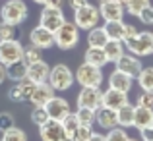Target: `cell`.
I'll return each mask as SVG.
<instances>
[{"label": "cell", "instance_id": "1", "mask_svg": "<svg viewBox=\"0 0 153 141\" xmlns=\"http://www.w3.org/2000/svg\"><path fill=\"white\" fill-rule=\"evenodd\" d=\"M29 16V8H27L25 0H6L2 4V10H0V18L2 21L12 23V25H19L23 23Z\"/></svg>", "mask_w": 153, "mask_h": 141}, {"label": "cell", "instance_id": "2", "mask_svg": "<svg viewBox=\"0 0 153 141\" xmlns=\"http://www.w3.org/2000/svg\"><path fill=\"white\" fill-rule=\"evenodd\" d=\"M79 43V27L74 21H64L54 31V45L62 50H70Z\"/></svg>", "mask_w": 153, "mask_h": 141}, {"label": "cell", "instance_id": "3", "mask_svg": "<svg viewBox=\"0 0 153 141\" xmlns=\"http://www.w3.org/2000/svg\"><path fill=\"white\" fill-rule=\"evenodd\" d=\"M101 21V14H99V8L93 6V4H83V6L76 8L74 10V23L83 31H89L93 27L99 25Z\"/></svg>", "mask_w": 153, "mask_h": 141}, {"label": "cell", "instance_id": "4", "mask_svg": "<svg viewBox=\"0 0 153 141\" xmlns=\"http://www.w3.org/2000/svg\"><path fill=\"white\" fill-rule=\"evenodd\" d=\"M124 47H126V50L130 54L138 56V58L149 56V54H153V33H149V31H138V35L124 41Z\"/></svg>", "mask_w": 153, "mask_h": 141}, {"label": "cell", "instance_id": "5", "mask_svg": "<svg viewBox=\"0 0 153 141\" xmlns=\"http://www.w3.org/2000/svg\"><path fill=\"white\" fill-rule=\"evenodd\" d=\"M74 81H76L74 72H72L66 64H56L54 68H51L49 85L54 91H68L72 85H74Z\"/></svg>", "mask_w": 153, "mask_h": 141}, {"label": "cell", "instance_id": "6", "mask_svg": "<svg viewBox=\"0 0 153 141\" xmlns=\"http://www.w3.org/2000/svg\"><path fill=\"white\" fill-rule=\"evenodd\" d=\"M74 78H76V81H78L82 87H101V83H103V72H101V68L91 66V64L83 62L82 66H78Z\"/></svg>", "mask_w": 153, "mask_h": 141}, {"label": "cell", "instance_id": "7", "mask_svg": "<svg viewBox=\"0 0 153 141\" xmlns=\"http://www.w3.org/2000/svg\"><path fill=\"white\" fill-rule=\"evenodd\" d=\"M19 60H23V45L18 39L0 41V64L2 66H10Z\"/></svg>", "mask_w": 153, "mask_h": 141}, {"label": "cell", "instance_id": "8", "mask_svg": "<svg viewBox=\"0 0 153 141\" xmlns=\"http://www.w3.org/2000/svg\"><path fill=\"white\" fill-rule=\"evenodd\" d=\"M76 100H78V108L97 110L99 106H103V91L99 87H82Z\"/></svg>", "mask_w": 153, "mask_h": 141}, {"label": "cell", "instance_id": "9", "mask_svg": "<svg viewBox=\"0 0 153 141\" xmlns=\"http://www.w3.org/2000/svg\"><path fill=\"white\" fill-rule=\"evenodd\" d=\"M66 21L64 18V12L62 8H51V6H45L41 12V19H39V25H43L45 29H49L51 33H54L62 23Z\"/></svg>", "mask_w": 153, "mask_h": 141}, {"label": "cell", "instance_id": "10", "mask_svg": "<svg viewBox=\"0 0 153 141\" xmlns=\"http://www.w3.org/2000/svg\"><path fill=\"white\" fill-rule=\"evenodd\" d=\"M45 110H47V114H49L51 120L62 122V120L72 112V108H70V103H68L66 99H62V97H56V95H54V97L49 100V103L45 104Z\"/></svg>", "mask_w": 153, "mask_h": 141}, {"label": "cell", "instance_id": "11", "mask_svg": "<svg viewBox=\"0 0 153 141\" xmlns=\"http://www.w3.org/2000/svg\"><path fill=\"white\" fill-rule=\"evenodd\" d=\"M39 135H41V141H68L62 122H56V120H49L43 124L39 128Z\"/></svg>", "mask_w": 153, "mask_h": 141}, {"label": "cell", "instance_id": "12", "mask_svg": "<svg viewBox=\"0 0 153 141\" xmlns=\"http://www.w3.org/2000/svg\"><path fill=\"white\" fill-rule=\"evenodd\" d=\"M33 89H35V83L25 78L23 81L14 83V85L8 89V97H10V100H14V103H25V100L31 99Z\"/></svg>", "mask_w": 153, "mask_h": 141}, {"label": "cell", "instance_id": "13", "mask_svg": "<svg viewBox=\"0 0 153 141\" xmlns=\"http://www.w3.org/2000/svg\"><path fill=\"white\" fill-rule=\"evenodd\" d=\"M114 64H116V70H120V72H124V74H128L130 78H138V74L142 72V68H143L138 56L130 54V52H124V54L120 56V58L116 60Z\"/></svg>", "mask_w": 153, "mask_h": 141}, {"label": "cell", "instance_id": "14", "mask_svg": "<svg viewBox=\"0 0 153 141\" xmlns=\"http://www.w3.org/2000/svg\"><path fill=\"white\" fill-rule=\"evenodd\" d=\"M29 43L35 45L37 48H41V50L51 48L54 45V33H51V31L45 29L43 25H37V27H33L31 33H29Z\"/></svg>", "mask_w": 153, "mask_h": 141}, {"label": "cell", "instance_id": "15", "mask_svg": "<svg viewBox=\"0 0 153 141\" xmlns=\"http://www.w3.org/2000/svg\"><path fill=\"white\" fill-rule=\"evenodd\" d=\"M99 14H101V19H105V21H122L124 4L116 2V0L103 2L101 6H99Z\"/></svg>", "mask_w": 153, "mask_h": 141}, {"label": "cell", "instance_id": "16", "mask_svg": "<svg viewBox=\"0 0 153 141\" xmlns=\"http://www.w3.org/2000/svg\"><path fill=\"white\" fill-rule=\"evenodd\" d=\"M49 74H51V68L45 60H39V62H33L27 66V79L33 81L35 85L49 81Z\"/></svg>", "mask_w": 153, "mask_h": 141}, {"label": "cell", "instance_id": "17", "mask_svg": "<svg viewBox=\"0 0 153 141\" xmlns=\"http://www.w3.org/2000/svg\"><path fill=\"white\" fill-rule=\"evenodd\" d=\"M124 104H128V93H122V91L112 89V87H108L107 91H103V106L118 110Z\"/></svg>", "mask_w": 153, "mask_h": 141}, {"label": "cell", "instance_id": "18", "mask_svg": "<svg viewBox=\"0 0 153 141\" xmlns=\"http://www.w3.org/2000/svg\"><path fill=\"white\" fill-rule=\"evenodd\" d=\"M108 87L118 89V91H122V93H130L132 87H134V78H130L128 74H124V72H120V70H114L108 75Z\"/></svg>", "mask_w": 153, "mask_h": 141}, {"label": "cell", "instance_id": "19", "mask_svg": "<svg viewBox=\"0 0 153 141\" xmlns=\"http://www.w3.org/2000/svg\"><path fill=\"white\" fill-rule=\"evenodd\" d=\"M52 97H54V89L49 85V81L37 83L35 89H33V95H31V99H29V103L33 104V106H45Z\"/></svg>", "mask_w": 153, "mask_h": 141}, {"label": "cell", "instance_id": "20", "mask_svg": "<svg viewBox=\"0 0 153 141\" xmlns=\"http://www.w3.org/2000/svg\"><path fill=\"white\" fill-rule=\"evenodd\" d=\"M95 122L99 124L105 130H112V128L118 126V116H116V110L107 106H99L95 110Z\"/></svg>", "mask_w": 153, "mask_h": 141}, {"label": "cell", "instance_id": "21", "mask_svg": "<svg viewBox=\"0 0 153 141\" xmlns=\"http://www.w3.org/2000/svg\"><path fill=\"white\" fill-rule=\"evenodd\" d=\"M153 124V108H146V106H138L134 108V128L143 130V128H149Z\"/></svg>", "mask_w": 153, "mask_h": 141}, {"label": "cell", "instance_id": "22", "mask_svg": "<svg viewBox=\"0 0 153 141\" xmlns=\"http://www.w3.org/2000/svg\"><path fill=\"white\" fill-rule=\"evenodd\" d=\"M105 54H107V60L108 62H116V60L120 58V56L126 52V47H124L122 41H114V39H108L107 45L103 47Z\"/></svg>", "mask_w": 153, "mask_h": 141}, {"label": "cell", "instance_id": "23", "mask_svg": "<svg viewBox=\"0 0 153 141\" xmlns=\"http://www.w3.org/2000/svg\"><path fill=\"white\" fill-rule=\"evenodd\" d=\"M85 62L91 64V66L103 68L108 60H107V54H105L103 48H99V47H87V50H85Z\"/></svg>", "mask_w": 153, "mask_h": 141}, {"label": "cell", "instance_id": "24", "mask_svg": "<svg viewBox=\"0 0 153 141\" xmlns=\"http://www.w3.org/2000/svg\"><path fill=\"white\" fill-rule=\"evenodd\" d=\"M6 75H8V79H12L16 83L23 81L27 78V64L23 60H19V62H14L10 66H6Z\"/></svg>", "mask_w": 153, "mask_h": 141}, {"label": "cell", "instance_id": "25", "mask_svg": "<svg viewBox=\"0 0 153 141\" xmlns=\"http://www.w3.org/2000/svg\"><path fill=\"white\" fill-rule=\"evenodd\" d=\"M134 104H124L122 108L116 110V116H118V126L120 128H132L134 126Z\"/></svg>", "mask_w": 153, "mask_h": 141}, {"label": "cell", "instance_id": "26", "mask_svg": "<svg viewBox=\"0 0 153 141\" xmlns=\"http://www.w3.org/2000/svg\"><path fill=\"white\" fill-rule=\"evenodd\" d=\"M107 41H108V37H107V33H105L103 27L97 25V27H93V29L87 31V45H89V47L103 48L105 45H107Z\"/></svg>", "mask_w": 153, "mask_h": 141}, {"label": "cell", "instance_id": "27", "mask_svg": "<svg viewBox=\"0 0 153 141\" xmlns=\"http://www.w3.org/2000/svg\"><path fill=\"white\" fill-rule=\"evenodd\" d=\"M103 29H105V33H107L108 39L122 41V37H124V21H105Z\"/></svg>", "mask_w": 153, "mask_h": 141}, {"label": "cell", "instance_id": "28", "mask_svg": "<svg viewBox=\"0 0 153 141\" xmlns=\"http://www.w3.org/2000/svg\"><path fill=\"white\" fill-rule=\"evenodd\" d=\"M138 85L142 87V91H149L153 93V66L142 68V72L138 74Z\"/></svg>", "mask_w": 153, "mask_h": 141}, {"label": "cell", "instance_id": "29", "mask_svg": "<svg viewBox=\"0 0 153 141\" xmlns=\"http://www.w3.org/2000/svg\"><path fill=\"white\" fill-rule=\"evenodd\" d=\"M78 126H79V120H78V116H76V112H70V114L62 120V128H64V131H66L68 141H72V135L78 130Z\"/></svg>", "mask_w": 153, "mask_h": 141}, {"label": "cell", "instance_id": "30", "mask_svg": "<svg viewBox=\"0 0 153 141\" xmlns=\"http://www.w3.org/2000/svg\"><path fill=\"white\" fill-rule=\"evenodd\" d=\"M39 60H43L41 48H37L35 45H31V43H29V47H23V62H25L27 66L33 64V62H39Z\"/></svg>", "mask_w": 153, "mask_h": 141}, {"label": "cell", "instance_id": "31", "mask_svg": "<svg viewBox=\"0 0 153 141\" xmlns=\"http://www.w3.org/2000/svg\"><path fill=\"white\" fill-rule=\"evenodd\" d=\"M147 6H149V0H128L124 8H126V12L130 16H136V18H138L143 12V8H147Z\"/></svg>", "mask_w": 153, "mask_h": 141}, {"label": "cell", "instance_id": "32", "mask_svg": "<svg viewBox=\"0 0 153 141\" xmlns=\"http://www.w3.org/2000/svg\"><path fill=\"white\" fill-rule=\"evenodd\" d=\"M2 141H27V134L19 128H10L8 131L2 134Z\"/></svg>", "mask_w": 153, "mask_h": 141}, {"label": "cell", "instance_id": "33", "mask_svg": "<svg viewBox=\"0 0 153 141\" xmlns=\"http://www.w3.org/2000/svg\"><path fill=\"white\" fill-rule=\"evenodd\" d=\"M49 114H47V110H45V106H35L33 108V112H31V122L35 124V126H39L41 128L45 122H49Z\"/></svg>", "mask_w": 153, "mask_h": 141}, {"label": "cell", "instance_id": "34", "mask_svg": "<svg viewBox=\"0 0 153 141\" xmlns=\"http://www.w3.org/2000/svg\"><path fill=\"white\" fill-rule=\"evenodd\" d=\"M91 134H93L91 126H87V124H79L78 130H76L74 135H72V141H89Z\"/></svg>", "mask_w": 153, "mask_h": 141}, {"label": "cell", "instance_id": "35", "mask_svg": "<svg viewBox=\"0 0 153 141\" xmlns=\"http://www.w3.org/2000/svg\"><path fill=\"white\" fill-rule=\"evenodd\" d=\"M79 124H87V126H93L95 122V110H89V108H78L76 112Z\"/></svg>", "mask_w": 153, "mask_h": 141}, {"label": "cell", "instance_id": "36", "mask_svg": "<svg viewBox=\"0 0 153 141\" xmlns=\"http://www.w3.org/2000/svg\"><path fill=\"white\" fill-rule=\"evenodd\" d=\"M107 137V141H128L130 139V135L126 134V130L124 128H112V130H108V134L105 135Z\"/></svg>", "mask_w": 153, "mask_h": 141}, {"label": "cell", "instance_id": "37", "mask_svg": "<svg viewBox=\"0 0 153 141\" xmlns=\"http://www.w3.org/2000/svg\"><path fill=\"white\" fill-rule=\"evenodd\" d=\"M8 39H16V25L0 21V41H8Z\"/></svg>", "mask_w": 153, "mask_h": 141}, {"label": "cell", "instance_id": "38", "mask_svg": "<svg viewBox=\"0 0 153 141\" xmlns=\"http://www.w3.org/2000/svg\"><path fill=\"white\" fill-rule=\"evenodd\" d=\"M16 126V120H14V116L10 114V112H0V131H8L10 128H14Z\"/></svg>", "mask_w": 153, "mask_h": 141}, {"label": "cell", "instance_id": "39", "mask_svg": "<svg viewBox=\"0 0 153 141\" xmlns=\"http://www.w3.org/2000/svg\"><path fill=\"white\" fill-rule=\"evenodd\" d=\"M138 106L153 108V93H149V91H142L140 97H138Z\"/></svg>", "mask_w": 153, "mask_h": 141}, {"label": "cell", "instance_id": "40", "mask_svg": "<svg viewBox=\"0 0 153 141\" xmlns=\"http://www.w3.org/2000/svg\"><path fill=\"white\" fill-rule=\"evenodd\" d=\"M140 19H142L143 23H147V25H153V6L149 4L147 8H143V12L138 16Z\"/></svg>", "mask_w": 153, "mask_h": 141}, {"label": "cell", "instance_id": "41", "mask_svg": "<svg viewBox=\"0 0 153 141\" xmlns=\"http://www.w3.org/2000/svg\"><path fill=\"white\" fill-rule=\"evenodd\" d=\"M134 35H138V29H136L134 25H130V23H124V37H122V43L128 41V39H132Z\"/></svg>", "mask_w": 153, "mask_h": 141}, {"label": "cell", "instance_id": "42", "mask_svg": "<svg viewBox=\"0 0 153 141\" xmlns=\"http://www.w3.org/2000/svg\"><path fill=\"white\" fill-rule=\"evenodd\" d=\"M140 134H142V139L143 141H153V124L149 128H143V130H140Z\"/></svg>", "mask_w": 153, "mask_h": 141}, {"label": "cell", "instance_id": "43", "mask_svg": "<svg viewBox=\"0 0 153 141\" xmlns=\"http://www.w3.org/2000/svg\"><path fill=\"white\" fill-rule=\"evenodd\" d=\"M87 2H89V0H68V4H70L72 10H76V8L83 6V4H87Z\"/></svg>", "mask_w": 153, "mask_h": 141}, {"label": "cell", "instance_id": "44", "mask_svg": "<svg viewBox=\"0 0 153 141\" xmlns=\"http://www.w3.org/2000/svg\"><path fill=\"white\" fill-rule=\"evenodd\" d=\"M45 6H51V8H60V6H62V0H45Z\"/></svg>", "mask_w": 153, "mask_h": 141}, {"label": "cell", "instance_id": "45", "mask_svg": "<svg viewBox=\"0 0 153 141\" xmlns=\"http://www.w3.org/2000/svg\"><path fill=\"white\" fill-rule=\"evenodd\" d=\"M89 141H107V137H105L103 134H91V137H89Z\"/></svg>", "mask_w": 153, "mask_h": 141}, {"label": "cell", "instance_id": "46", "mask_svg": "<svg viewBox=\"0 0 153 141\" xmlns=\"http://www.w3.org/2000/svg\"><path fill=\"white\" fill-rule=\"evenodd\" d=\"M4 79H8V75H6V66H2V64H0V85L4 83Z\"/></svg>", "mask_w": 153, "mask_h": 141}, {"label": "cell", "instance_id": "47", "mask_svg": "<svg viewBox=\"0 0 153 141\" xmlns=\"http://www.w3.org/2000/svg\"><path fill=\"white\" fill-rule=\"evenodd\" d=\"M35 4H45V0H33Z\"/></svg>", "mask_w": 153, "mask_h": 141}, {"label": "cell", "instance_id": "48", "mask_svg": "<svg viewBox=\"0 0 153 141\" xmlns=\"http://www.w3.org/2000/svg\"><path fill=\"white\" fill-rule=\"evenodd\" d=\"M128 141H143V139H138V137H130Z\"/></svg>", "mask_w": 153, "mask_h": 141}, {"label": "cell", "instance_id": "49", "mask_svg": "<svg viewBox=\"0 0 153 141\" xmlns=\"http://www.w3.org/2000/svg\"><path fill=\"white\" fill-rule=\"evenodd\" d=\"M116 2H120V4H124V6H126V2H128V0H116Z\"/></svg>", "mask_w": 153, "mask_h": 141}, {"label": "cell", "instance_id": "50", "mask_svg": "<svg viewBox=\"0 0 153 141\" xmlns=\"http://www.w3.org/2000/svg\"><path fill=\"white\" fill-rule=\"evenodd\" d=\"M103 2H108V0H99V4H103Z\"/></svg>", "mask_w": 153, "mask_h": 141}, {"label": "cell", "instance_id": "51", "mask_svg": "<svg viewBox=\"0 0 153 141\" xmlns=\"http://www.w3.org/2000/svg\"><path fill=\"white\" fill-rule=\"evenodd\" d=\"M0 21H2V19H0Z\"/></svg>", "mask_w": 153, "mask_h": 141}]
</instances>
